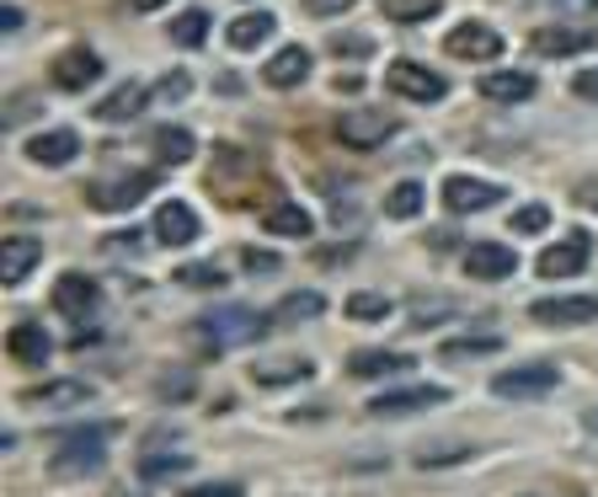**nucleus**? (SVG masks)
I'll use <instances>...</instances> for the list:
<instances>
[{
	"label": "nucleus",
	"instance_id": "nucleus-1",
	"mask_svg": "<svg viewBox=\"0 0 598 497\" xmlns=\"http://www.w3.org/2000/svg\"><path fill=\"white\" fill-rule=\"evenodd\" d=\"M107 438H113V423H81V428H60L49 466L60 470V476H91V470L107 466Z\"/></svg>",
	"mask_w": 598,
	"mask_h": 497
},
{
	"label": "nucleus",
	"instance_id": "nucleus-2",
	"mask_svg": "<svg viewBox=\"0 0 598 497\" xmlns=\"http://www.w3.org/2000/svg\"><path fill=\"white\" fill-rule=\"evenodd\" d=\"M155 183H161V172H102V177H91L86 198H91V209H102V215H123L140 198H150Z\"/></svg>",
	"mask_w": 598,
	"mask_h": 497
},
{
	"label": "nucleus",
	"instance_id": "nucleus-3",
	"mask_svg": "<svg viewBox=\"0 0 598 497\" xmlns=\"http://www.w3.org/2000/svg\"><path fill=\"white\" fill-rule=\"evenodd\" d=\"M198 332L214 338L219 348H240V342H257L262 332H272V321L251 306H219V311H204L198 315Z\"/></svg>",
	"mask_w": 598,
	"mask_h": 497
},
{
	"label": "nucleus",
	"instance_id": "nucleus-4",
	"mask_svg": "<svg viewBox=\"0 0 598 497\" xmlns=\"http://www.w3.org/2000/svg\"><path fill=\"white\" fill-rule=\"evenodd\" d=\"M49 81H54L60 92H86V86L102 81V54H96L91 43H70V49L54 54V64H49Z\"/></svg>",
	"mask_w": 598,
	"mask_h": 497
},
{
	"label": "nucleus",
	"instance_id": "nucleus-5",
	"mask_svg": "<svg viewBox=\"0 0 598 497\" xmlns=\"http://www.w3.org/2000/svg\"><path fill=\"white\" fill-rule=\"evenodd\" d=\"M556 385H561L556 364H518V370H503L492 380V391H497L503 402H539V396H550Z\"/></svg>",
	"mask_w": 598,
	"mask_h": 497
},
{
	"label": "nucleus",
	"instance_id": "nucleus-6",
	"mask_svg": "<svg viewBox=\"0 0 598 497\" xmlns=\"http://www.w3.org/2000/svg\"><path fill=\"white\" fill-rule=\"evenodd\" d=\"M385 86L395 96H406V102H444V75L439 70H427V64H417V60H395L385 70Z\"/></svg>",
	"mask_w": 598,
	"mask_h": 497
},
{
	"label": "nucleus",
	"instance_id": "nucleus-7",
	"mask_svg": "<svg viewBox=\"0 0 598 497\" xmlns=\"http://www.w3.org/2000/svg\"><path fill=\"white\" fill-rule=\"evenodd\" d=\"M448 391L444 385H395L369 396V417H406V412H427V406H444Z\"/></svg>",
	"mask_w": 598,
	"mask_h": 497
},
{
	"label": "nucleus",
	"instance_id": "nucleus-8",
	"mask_svg": "<svg viewBox=\"0 0 598 497\" xmlns=\"http://www.w3.org/2000/svg\"><path fill=\"white\" fill-rule=\"evenodd\" d=\"M539 327H594L598 321V294H561V300H535L529 306Z\"/></svg>",
	"mask_w": 598,
	"mask_h": 497
},
{
	"label": "nucleus",
	"instance_id": "nucleus-9",
	"mask_svg": "<svg viewBox=\"0 0 598 497\" xmlns=\"http://www.w3.org/2000/svg\"><path fill=\"white\" fill-rule=\"evenodd\" d=\"M582 268H588V236L582 230H571L567 241H556V247H545L535 257L539 279H577Z\"/></svg>",
	"mask_w": 598,
	"mask_h": 497
},
{
	"label": "nucleus",
	"instance_id": "nucleus-10",
	"mask_svg": "<svg viewBox=\"0 0 598 497\" xmlns=\"http://www.w3.org/2000/svg\"><path fill=\"white\" fill-rule=\"evenodd\" d=\"M444 49L454 54V60H497L503 54V32L486 28V22H460V28L444 38Z\"/></svg>",
	"mask_w": 598,
	"mask_h": 497
},
{
	"label": "nucleus",
	"instance_id": "nucleus-11",
	"mask_svg": "<svg viewBox=\"0 0 598 497\" xmlns=\"http://www.w3.org/2000/svg\"><path fill=\"white\" fill-rule=\"evenodd\" d=\"M465 273L481 283H503L518 273V257H513L503 241H476V247L465 251Z\"/></svg>",
	"mask_w": 598,
	"mask_h": 497
},
{
	"label": "nucleus",
	"instance_id": "nucleus-12",
	"mask_svg": "<svg viewBox=\"0 0 598 497\" xmlns=\"http://www.w3.org/2000/svg\"><path fill=\"white\" fill-rule=\"evenodd\" d=\"M492 204H503V187L497 183H476V177H448L444 183L448 215H476V209H492Z\"/></svg>",
	"mask_w": 598,
	"mask_h": 497
},
{
	"label": "nucleus",
	"instance_id": "nucleus-13",
	"mask_svg": "<svg viewBox=\"0 0 598 497\" xmlns=\"http://www.w3.org/2000/svg\"><path fill=\"white\" fill-rule=\"evenodd\" d=\"M390 134H395V124H390L385 113H348L342 124H337V139L348 145V151H374V145H385Z\"/></svg>",
	"mask_w": 598,
	"mask_h": 497
},
{
	"label": "nucleus",
	"instance_id": "nucleus-14",
	"mask_svg": "<svg viewBox=\"0 0 598 497\" xmlns=\"http://www.w3.org/2000/svg\"><path fill=\"white\" fill-rule=\"evenodd\" d=\"M96 300H102V289H96V279H86V273H64V279L54 283V306H60L70 321H91V315H96Z\"/></svg>",
	"mask_w": 598,
	"mask_h": 497
},
{
	"label": "nucleus",
	"instance_id": "nucleus-15",
	"mask_svg": "<svg viewBox=\"0 0 598 497\" xmlns=\"http://www.w3.org/2000/svg\"><path fill=\"white\" fill-rule=\"evenodd\" d=\"M75 156H81V134L75 128H43V134L28 139V161H38V166H70Z\"/></svg>",
	"mask_w": 598,
	"mask_h": 497
},
{
	"label": "nucleus",
	"instance_id": "nucleus-16",
	"mask_svg": "<svg viewBox=\"0 0 598 497\" xmlns=\"http://www.w3.org/2000/svg\"><path fill=\"white\" fill-rule=\"evenodd\" d=\"M198 230H204V225H198V215H193L187 204H177V198L161 204V215H155V241H161V247H193Z\"/></svg>",
	"mask_w": 598,
	"mask_h": 497
},
{
	"label": "nucleus",
	"instance_id": "nucleus-17",
	"mask_svg": "<svg viewBox=\"0 0 598 497\" xmlns=\"http://www.w3.org/2000/svg\"><path fill=\"white\" fill-rule=\"evenodd\" d=\"M305 75H310V49H305V43H289V49H278V54L262 64V81L278 86V92L305 86Z\"/></svg>",
	"mask_w": 598,
	"mask_h": 497
},
{
	"label": "nucleus",
	"instance_id": "nucleus-18",
	"mask_svg": "<svg viewBox=\"0 0 598 497\" xmlns=\"http://www.w3.org/2000/svg\"><path fill=\"white\" fill-rule=\"evenodd\" d=\"M91 391H96V385H86V380H49V385L28 391L22 402L38 406V412H64V406H86Z\"/></svg>",
	"mask_w": 598,
	"mask_h": 497
},
{
	"label": "nucleus",
	"instance_id": "nucleus-19",
	"mask_svg": "<svg viewBox=\"0 0 598 497\" xmlns=\"http://www.w3.org/2000/svg\"><path fill=\"white\" fill-rule=\"evenodd\" d=\"M145 107H150V86L128 81V86L102 96V102L91 107V118H96V124H123V118H134V113H145Z\"/></svg>",
	"mask_w": 598,
	"mask_h": 497
},
{
	"label": "nucleus",
	"instance_id": "nucleus-20",
	"mask_svg": "<svg viewBox=\"0 0 598 497\" xmlns=\"http://www.w3.org/2000/svg\"><path fill=\"white\" fill-rule=\"evenodd\" d=\"M412 364H417L412 353H390V348H359V353H348V374H353V380L401 374V370H412Z\"/></svg>",
	"mask_w": 598,
	"mask_h": 497
},
{
	"label": "nucleus",
	"instance_id": "nucleus-21",
	"mask_svg": "<svg viewBox=\"0 0 598 497\" xmlns=\"http://www.w3.org/2000/svg\"><path fill=\"white\" fill-rule=\"evenodd\" d=\"M6 342H11V359H17V364H28V370L49 364V353H54V338H49L38 321H17Z\"/></svg>",
	"mask_w": 598,
	"mask_h": 497
},
{
	"label": "nucleus",
	"instance_id": "nucleus-22",
	"mask_svg": "<svg viewBox=\"0 0 598 497\" xmlns=\"http://www.w3.org/2000/svg\"><path fill=\"white\" fill-rule=\"evenodd\" d=\"M38 257H43V247H38L32 236H11V241L0 247V283H6V289H17V283L38 268Z\"/></svg>",
	"mask_w": 598,
	"mask_h": 497
},
{
	"label": "nucleus",
	"instance_id": "nucleus-23",
	"mask_svg": "<svg viewBox=\"0 0 598 497\" xmlns=\"http://www.w3.org/2000/svg\"><path fill=\"white\" fill-rule=\"evenodd\" d=\"M476 92L486 102H529L535 96V75L529 70H492L486 81H476Z\"/></svg>",
	"mask_w": 598,
	"mask_h": 497
},
{
	"label": "nucleus",
	"instance_id": "nucleus-24",
	"mask_svg": "<svg viewBox=\"0 0 598 497\" xmlns=\"http://www.w3.org/2000/svg\"><path fill=\"white\" fill-rule=\"evenodd\" d=\"M582 49H594V32L588 28H539L535 32V54H545V60H571Z\"/></svg>",
	"mask_w": 598,
	"mask_h": 497
},
{
	"label": "nucleus",
	"instance_id": "nucleus-25",
	"mask_svg": "<svg viewBox=\"0 0 598 497\" xmlns=\"http://www.w3.org/2000/svg\"><path fill=\"white\" fill-rule=\"evenodd\" d=\"M272 32H278V17H272V11H246V17H236V22L225 28V43L246 54V49H262Z\"/></svg>",
	"mask_w": 598,
	"mask_h": 497
},
{
	"label": "nucleus",
	"instance_id": "nucleus-26",
	"mask_svg": "<svg viewBox=\"0 0 598 497\" xmlns=\"http://www.w3.org/2000/svg\"><path fill=\"white\" fill-rule=\"evenodd\" d=\"M327 311V300L321 294H310V289H299V294H283V306H272V332H283V327H299V321H316V315Z\"/></svg>",
	"mask_w": 598,
	"mask_h": 497
},
{
	"label": "nucleus",
	"instance_id": "nucleus-27",
	"mask_svg": "<svg viewBox=\"0 0 598 497\" xmlns=\"http://www.w3.org/2000/svg\"><path fill=\"white\" fill-rule=\"evenodd\" d=\"M193 151H198V139H193L187 128H177V124L155 128V161H161V166H187Z\"/></svg>",
	"mask_w": 598,
	"mask_h": 497
},
{
	"label": "nucleus",
	"instance_id": "nucleus-28",
	"mask_svg": "<svg viewBox=\"0 0 598 497\" xmlns=\"http://www.w3.org/2000/svg\"><path fill=\"white\" fill-rule=\"evenodd\" d=\"M310 374H316L310 359H262V364L251 370V380H257V385H299V380H310Z\"/></svg>",
	"mask_w": 598,
	"mask_h": 497
},
{
	"label": "nucleus",
	"instance_id": "nucleus-29",
	"mask_svg": "<svg viewBox=\"0 0 598 497\" xmlns=\"http://www.w3.org/2000/svg\"><path fill=\"white\" fill-rule=\"evenodd\" d=\"M262 230H272V236H289V241H305V236H310V215H305L299 204H278V209L262 215Z\"/></svg>",
	"mask_w": 598,
	"mask_h": 497
},
{
	"label": "nucleus",
	"instance_id": "nucleus-30",
	"mask_svg": "<svg viewBox=\"0 0 598 497\" xmlns=\"http://www.w3.org/2000/svg\"><path fill=\"white\" fill-rule=\"evenodd\" d=\"M465 455H476V444H471V438H448V444H417V449H412V460H417L422 470H439V466H448V460H465Z\"/></svg>",
	"mask_w": 598,
	"mask_h": 497
},
{
	"label": "nucleus",
	"instance_id": "nucleus-31",
	"mask_svg": "<svg viewBox=\"0 0 598 497\" xmlns=\"http://www.w3.org/2000/svg\"><path fill=\"white\" fill-rule=\"evenodd\" d=\"M204 38H209V11H182L172 22V43L182 49H204Z\"/></svg>",
	"mask_w": 598,
	"mask_h": 497
},
{
	"label": "nucleus",
	"instance_id": "nucleus-32",
	"mask_svg": "<svg viewBox=\"0 0 598 497\" xmlns=\"http://www.w3.org/2000/svg\"><path fill=\"white\" fill-rule=\"evenodd\" d=\"M225 268L219 262H187V268H177V283L182 289H225Z\"/></svg>",
	"mask_w": 598,
	"mask_h": 497
},
{
	"label": "nucleus",
	"instance_id": "nucleus-33",
	"mask_svg": "<svg viewBox=\"0 0 598 497\" xmlns=\"http://www.w3.org/2000/svg\"><path fill=\"white\" fill-rule=\"evenodd\" d=\"M439 6L444 0H385V17L390 22H427V17H439Z\"/></svg>",
	"mask_w": 598,
	"mask_h": 497
},
{
	"label": "nucleus",
	"instance_id": "nucleus-34",
	"mask_svg": "<svg viewBox=\"0 0 598 497\" xmlns=\"http://www.w3.org/2000/svg\"><path fill=\"white\" fill-rule=\"evenodd\" d=\"M385 209L395 219H412L422 209V183H395L390 187V198H385Z\"/></svg>",
	"mask_w": 598,
	"mask_h": 497
},
{
	"label": "nucleus",
	"instance_id": "nucleus-35",
	"mask_svg": "<svg viewBox=\"0 0 598 497\" xmlns=\"http://www.w3.org/2000/svg\"><path fill=\"white\" fill-rule=\"evenodd\" d=\"M348 315H353V321H385L390 300L385 294H348Z\"/></svg>",
	"mask_w": 598,
	"mask_h": 497
},
{
	"label": "nucleus",
	"instance_id": "nucleus-36",
	"mask_svg": "<svg viewBox=\"0 0 598 497\" xmlns=\"http://www.w3.org/2000/svg\"><path fill=\"white\" fill-rule=\"evenodd\" d=\"M172 470H187V455L172 460V455H150V449H145V460H140V476H145V482H166Z\"/></svg>",
	"mask_w": 598,
	"mask_h": 497
},
{
	"label": "nucleus",
	"instance_id": "nucleus-37",
	"mask_svg": "<svg viewBox=\"0 0 598 497\" xmlns=\"http://www.w3.org/2000/svg\"><path fill=\"white\" fill-rule=\"evenodd\" d=\"M508 219H513V230H518V236H539V230L550 225V209H545V204H524V209L508 215Z\"/></svg>",
	"mask_w": 598,
	"mask_h": 497
},
{
	"label": "nucleus",
	"instance_id": "nucleus-38",
	"mask_svg": "<svg viewBox=\"0 0 598 497\" xmlns=\"http://www.w3.org/2000/svg\"><path fill=\"white\" fill-rule=\"evenodd\" d=\"M497 348H503V338H460L454 348H448V359H471V353L486 359V353H497Z\"/></svg>",
	"mask_w": 598,
	"mask_h": 497
},
{
	"label": "nucleus",
	"instance_id": "nucleus-39",
	"mask_svg": "<svg viewBox=\"0 0 598 497\" xmlns=\"http://www.w3.org/2000/svg\"><path fill=\"white\" fill-rule=\"evenodd\" d=\"M240 257H246V262H240L246 273H262V279H268V273H278V257H272V251H257V247H246V251H240Z\"/></svg>",
	"mask_w": 598,
	"mask_h": 497
},
{
	"label": "nucleus",
	"instance_id": "nucleus-40",
	"mask_svg": "<svg viewBox=\"0 0 598 497\" xmlns=\"http://www.w3.org/2000/svg\"><path fill=\"white\" fill-rule=\"evenodd\" d=\"M331 54H337V60H348V54L363 60V54H374V43H369V38H337V43H331Z\"/></svg>",
	"mask_w": 598,
	"mask_h": 497
},
{
	"label": "nucleus",
	"instance_id": "nucleus-41",
	"mask_svg": "<svg viewBox=\"0 0 598 497\" xmlns=\"http://www.w3.org/2000/svg\"><path fill=\"white\" fill-rule=\"evenodd\" d=\"M182 497H240V482H204V487H187Z\"/></svg>",
	"mask_w": 598,
	"mask_h": 497
},
{
	"label": "nucleus",
	"instance_id": "nucleus-42",
	"mask_svg": "<svg viewBox=\"0 0 598 497\" xmlns=\"http://www.w3.org/2000/svg\"><path fill=\"white\" fill-rule=\"evenodd\" d=\"M305 11L310 17H342V11H353V0H305Z\"/></svg>",
	"mask_w": 598,
	"mask_h": 497
},
{
	"label": "nucleus",
	"instance_id": "nucleus-43",
	"mask_svg": "<svg viewBox=\"0 0 598 497\" xmlns=\"http://www.w3.org/2000/svg\"><path fill=\"white\" fill-rule=\"evenodd\" d=\"M187 396H193V380H187V374H177V380L161 385V402H187Z\"/></svg>",
	"mask_w": 598,
	"mask_h": 497
},
{
	"label": "nucleus",
	"instance_id": "nucleus-44",
	"mask_svg": "<svg viewBox=\"0 0 598 497\" xmlns=\"http://www.w3.org/2000/svg\"><path fill=\"white\" fill-rule=\"evenodd\" d=\"M187 92H193V81H187L182 70H177V75H166V81H161V96H166V102H182Z\"/></svg>",
	"mask_w": 598,
	"mask_h": 497
},
{
	"label": "nucleus",
	"instance_id": "nucleus-45",
	"mask_svg": "<svg viewBox=\"0 0 598 497\" xmlns=\"http://www.w3.org/2000/svg\"><path fill=\"white\" fill-rule=\"evenodd\" d=\"M571 92L582 96V102H598V64H594V70H582V75L571 81Z\"/></svg>",
	"mask_w": 598,
	"mask_h": 497
},
{
	"label": "nucleus",
	"instance_id": "nucleus-46",
	"mask_svg": "<svg viewBox=\"0 0 598 497\" xmlns=\"http://www.w3.org/2000/svg\"><path fill=\"white\" fill-rule=\"evenodd\" d=\"M140 230H123V236H107V251H140Z\"/></svg>",
	"mask_w": 598,
	"mask_h": 497
},
{
	"label": "nucleus",
	"instance_id": "nucleus-47",
	"mask_svg": "<svg viewBox=\"0 0 598 497\" xmlns=\"http://www.w3.org/2000/svg\"><path fill=\"white\" fill-rule=\"evenodd\" d=\"M577 204H588V209H598V177H588V183L577 187Z\"/></svg>",
	"mask_w": 598,
	"mask_h": 497
},
{
	"label": "nucleus",
	"instance_id": "nucleus-48",
	"mask_svg": "<svg viewBox=\"0 0 598 497\" xmlns=\"http://www.w3.org/2000/svg\"><path fill=\"white\" fill-rule=\"evenodd\" d=\"M22 28V11H17V6H6V11H0V32H17Z\"/></svg>",
	"mask_w": 598,
	"mask_h": 497
},
{
	"label": "nucleus",
	"instance_id": "nucleus-49",
	"mask_svg": "<svg viewBox=\"0 0 598 497\" xmlns=\"http://www.w3.org/2000/svg\"><path fill=\"white\" fill-rule=\"evenodd\" d=\"M337 92L353 96V92H363V81H359V75H337Z\"/></svg>",
	"mask_w": 598,
	"mask_h": 497
},
{
	"label": "nucleus",
	"instance_id": "nucleus-50",
	"mask_svg": "<svg viewBox=\"0 0 598 497\" xmlns=\"http://www.w3.org/2000/svg\"><path fill=\"white\" fill-rule=\"evenodd\" d=\"M134 11H155V6H166V0H128Z\"/></svg>",
	"mask_w": 598,
	"mask_h": 497
},
{
	"label": "nucleus",
	"instance_id": "nucleus-51",
	"mask_svg": "<svg viewBox=\"0 0 598 497\" xmlns=\"http://www.w3.org/2000/svg\"><path fill=\"white\" fill-rule=\"evenodd\" d=\"M588 428H594V434H598V412H588Z\"/></svg>",
	"mask_w": 598,
	"mask_h": 497
}]
</instances>
